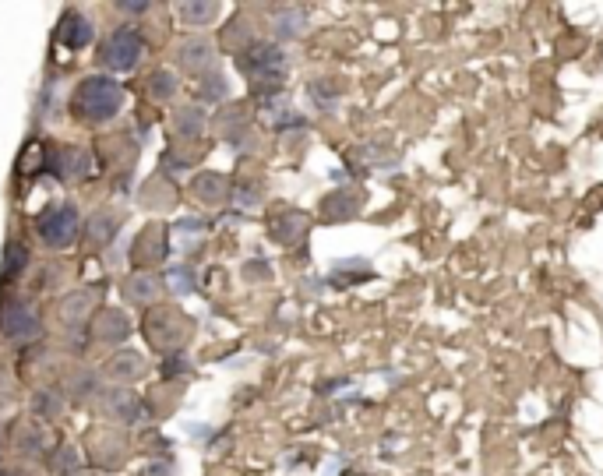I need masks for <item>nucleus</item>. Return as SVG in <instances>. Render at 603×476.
Masks as SVG:
<instances>
[{
  "label": "nucleus",
  "instance_id": "obj_4",
  "mask_svg": "<svg viewBox=\"0 0 603 476\" xmlns=\"http://www.w3.org/2000/svg\"><path fill=\"white\" fill-rule=\"evenodd\" d=\"M0 325H4V332H8L11 339H18V335H25V332H36L39 321H36V314L25 311L22 304H8V311H4Z\"/></svg>",
  "mask_w": 603,
  "mask_h": 476
},
{
  "label": "nucleus",
  "instance_id": "obj_1",
  "mask_svg": "<svg viewBox=\"0 0 603 476\" xmlns=\"http://www.w3.org/2000/svg\"><path fill=\"white\" fill-rule=\"evenodd\" d=\"M75 106H78V113H82V117H89V120L113 117V113L120 110L117 82H110V78H89V82L78 89Z\"/></svg>",
  "mask_w": 603,
  "mask_h": 476
},
{
  "label": "nucleus",
  "instance_id": "obj_3",
  "mask_svg": "<svg viewBox=\"0 0 603 476\" xmlns=\"http://www.w3.org/2000/svg\"><path fill=\"white\" fill-rule=\"evenodd\" d=\"M75 230H78V216H75L71 205H64L60 212H53V216L43 223V237H46V244H53V247L71 244V240H75Z\"/></svg>",
  "mask_w": 603,
  "mask_h": 476
},
{
  "label": "nucleus",
  "instance_id": "obj_5",
  "mask_svg": "<svg viewBox=\"0 0 603 476\" xmlns=\"http://www.w3.org/2000/svg\"><path fill=\"white\" fill-rule=\"evenodd\" d=\"M60 39H64L71 50H78V46H85L92 39V25L85 22V18H75V15H67L64 25H60Z\"/></svg>",
  "mask_w": 603,
  "mask_h": 476
},
{
  "label": "nucleus",
  "instance_id": "obj_2",
  "mask_svg": "<svg viewBox=\"0 0 603 476\" xmlns=\"http://www.w3.org/2000/svg\"><path fill=\"white\" fill-rule=\"evenodd\" d=\"M138 53H142V43H138V36H134V32H127V29H120V32H113L110 43H106L103 64L117 67V71H127V67H134Z\"/></svg>",
  "mask_w": 603,
  "mask_h": 476
}]
</instances>
